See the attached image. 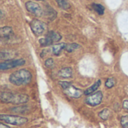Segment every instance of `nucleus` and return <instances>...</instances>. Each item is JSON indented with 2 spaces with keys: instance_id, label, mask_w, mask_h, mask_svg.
Here are the masks:
<instances>
[{
  "instance_id": "nucleus-1",
  "label": "nucleus",
  "mask_w": 128,
  "mask_h": 128,
  "mask_svg": "<svg viewBox=\"0 0 128 128\" xmlns=\"http://www.w3.org/2000/svg\"><path fill=\"white\" fill-rule=\"evenodd\" d=\"M32 76L30 71L26 69H20L12 73L9 76V81L11 84L17 86H26L32 80Z\"/></svg>"
},
{
  "instance_id": "nucleus-2",
  "label": "nucleus",
  "mask_w": 128,
  "mask_h": 128,
  "mask_svg": "<svg viewBox=\"0 0 128 128\" xmlns=\"http://www.w3.org/2000/svg\"><path fill=\"white\" fill-rule=\"evenodd\" d=\"M0 100L4 104H12L15 105L26 104L28 101L29 98L27 94L11 93L8 92H3L0 94Z\"/></svg>"
},
{
  "instance_id": "nucleus-3",
  "label": "nucleus",
  "mask_w": 128,
  "mask_h": 128,
  "mask_svg": "<svg viewBox=\"0 0 128 128\" xmlns=\"http://www.w3.org/2000/svg\"><path fill=\"white\" fill-rule=\"evenodd\" d=\"M0 120L4 122L7 124L15 125V126H21L28 122V118L25 117H21L18 116H11V115H1Z\"/></svg>"
},
{
  "instance_id": "nucleus-4",
  "label": "nucleus",
  "mask_w": 128,
  "mask_h": 128,
  "mask_svg": "<svg viewBox=\"0 0 128 128\" xmlns=\"http://www.w3.org/2000/svg\"><path fill=\"white\" fill-rule=\"evenodd\" d=\"M62 39V35L54 31H50L47 32L46 35L44 38H40L39 40V44L40 46H46L52 44L53 43L58 42Z\"/></svg>"
},
{
  "instance_id": "nucleus-5",
  "label": "nucleus",
  "mask_w": 128,
  "mask_h": 128,
  "mask_svg": "<svg viewBox=\"0 0 128 128\" xmlns=\"http://www.w3.org/2000/svg\"><path fill=\"white\" fill-rule=\"evenodd\" d=\"M30 28L32 31V32L36 35V36H40L46 30V24L44 23V22L38 20H33L30 22Z\"/></svg>"
},
{
  "instance_id": "nucleus-6",
  "label": "nucleus",
  "mask_w": 128,
  "mask_h": 128,
  "mask_svg": "<svg viewBox=\"0 0 128 128\" xmlns=\"http://www.w3.org/2000/svg\"><path fill=\"white\" fill-rule=\"evenodd\" d=\"M26 64V60L23 58H20L16 60H6L4 62H2L0 64V69L2 70H9L11 68H14L18 66H22Z\"/></svg>"
},
{
  "instance_id": "nucleus-7",
  "label": "nucleus",
  "mask_w": 128,
  "mask_h": 128,
  "mask_svg": "<svg viewBox=\"0 0 128 128\" xmlns=\"http://www.w3.org/2000/svg\"><path fill=\"white\" fill-rule=\"evenodd\" d=\"M64 92L66 95H68V97L71 98H80L82 96V94H84V92L80 88H76L75 86H74L71 83H70L66 88H64Z\"/></svg>"
},
{
  "instance_id": "nucleus-8",
  "label": "nucleus",
  "mask_w": 128,
  "mask_h": 128,
  "mask_svg": "<svg viewBox=\"0 0 128 128\" xmlns=\"http://www.w3.org/2000/svg\"><path fill=\"white\" fill-rule=\"evenodd\" d=\"M103 100V93L100 91L96 92L93 94L88 96L86 99V103L92 106H96L101 104Z\"/></svg>"
},
{
  "instance_id": "nucleus-9",
  "label": "nucleus",
  "mask_w": 128,
  "mask_h": 128,
  "mask_svg": "<svg viewBox=\"0 0 128 128\" xmlns=\"http://www.w3.org/2000/svg\"><path fill=\"white\" fill-rule=\"evenodd\" d=\"M26 8L27 10L32 14L35 15L36 16H41L44 14L43 10L41 7L36 2H32V1H28L26 2Z\"/></svg>"
},
{
  "instance_id": "nucleus-10",
  "label": "nucleus",
  "mask_w": 128,
  "mask_h": 128,
  "mask_svg": "<svg viewBox=\"0 0 128 128\" xmlns=\"http://www.w3.org/2000/svg\"><path fill=\"white\" fill-rule=\"evenodd\" d=\"M0 36L2 38H10L13 36V29L10 26H4L0 28Z\"/></svg>"
},
{
  "instance_id": "nucleus-11",
  "label": "nucleus",
  "mask_w": 128,
  "mask_h": 128,
  "mask_svg": "<svg viewBox=\"0 0 128 128\" xmlns=\"http://www.w3.org/2000/svg\"><path fill=\"white\" fill-rule=\"evenodd\" d=\"M58 76L62 78H70L73 76V70L70 67L63 68L58 71Z\"/></svg>"
},
{
  "instance_id": "nucleus-12",
  "label": "nucleus",
  "mask_w": 128,
  "mask_h": 128,
  "mask_svg": "<svg viewBox=\"0 0 128 128\" xmlns=\"http://www.w3.org/2000/svg\"><path fill=\"white\" fill-rule=\"evenodd\" d=\"M45 15L46 16V17L50 20H54L56 18L57 16V12L50 5H46V10H45Z\"/></svg>"
},
{
  "instance_id": "nucleus-13",
  "label": "nucleus",
  "mask_w": 128,
  "mask_h": 128,
  "mask_svg": "<svg viewBox=\"0 0 128 128\" xmlns=\"http://www.w3.org/2000/svg\"><path fill=\"white\" fill-rule=\"evenodd\" d=\"M16 53L14 51H9V50H6V51H1L0 52V58L2 60L3 59H6V60H10L12 58H14L16 56Z\"/></svg>"
},
{
  "instance_id": "nucleus-14",
  "label": "nucleus",
  "mask_w": 128,
  "mask_h": 128,
  "mask_svg": "<svg viewBox=\"0 0 128 128\" xmlns=\"http://www.w3.org/2000/svg\"><path fill=\"white\" fill-rule=\"evenodd\" d=\"M100 84H101V81H100V80H98L93 86H92L90 88H88L86 91H84V94L85 95H90L93 92H96V90H98V88L100 87Z\"/></svg>"
},
{
  "instance_id": "nucleus-15",
  "label": "nucleus",
  "mask_w": 128,
  "mask_h": 128,
  "mask_svg": "<svg viewBox=\"0 0 128 128\" xmlns=\"http://www.w3.org/2000/svg\"><path fill=\"white\" fill-rule=\"evenodd\" d=\"M65 46H66V44H64V43H61V44L54 45L52 46V53L55 56H59L61 52H62V50L65 48Z\"/></svg>"
},
{
  "instance_id": "nucleus-16",
  "label": "nucleus",
  "mask_w": 128,
  "mask_h": 128,
  "mask_svg": "<svg viewBox=\"0 0 128 128\" xmlns=\"http://www.w3.org/2000/svg\"><path fill=\"white\" fill-rule=\"evenodd\" d=\"M59 8L64 10H68L70 8V4L68 0H56Z\"/></svg>"
},
{
  "instance_id": "nucleus-17",
  "label": "nucleus",
  "mask_w": 128,
  "mask_h": 128,
  "mask_svg": "<svg viewBox=\"0 0 128 128\" xmlns=\"http://www.w3.org/2000/svg\"><path fill=\"white\" fill-rule=\"evenodd\" d=\"M92 8L93 9L99 14V15H103L105 11V8L104 5L100 4H97V3H93L92 4Z\"/></svg>"
},
{
  "instance_id": "nucleus-18",
  "label": "nucleus",
  "mask_w": 128,
  "mask_h": 128,
  "mask_svg": "<svg viewBox=\"0 0 128 128\" xmlns=\"http://www.w3.org/2000/svg\"><path fill=\"white\" fill-rule=\"evenodd\" d=\"M79 48H80V45H79L78 44H76V43H72V44H66L64 50L68 52H74V50H76Z\"/></svg>"
},
{
  "instance_id": "nucleus-19",
  "label": "nucleus",
  "mask_w": 128,
  "mask_h": 128,
  "mask_svg": "<svg viewBox=\"0 0 128 128\" xmlns=\"http://www.w3.org/2000/svg\"><path fill=\"white\" fill-rule=\"evenodd\" d=\"M28 110V107L27 106H22L18 107H14L10 109V111L16 113H25Z\"/></svg>"
},
{
  "instance_id": "nucleus-20",
  "label": "nucleus",
  "mask_w": 128,
  "mask_h": 128,
  "mask_svg": "<svg viewBox=\"0 0 128 128\" xmlns=\"http://www.w3.org/2000/svg\"><path fill=\"white\" fill-rule=\"evenodd\" d=\"M110 110L108 109H104L101 112H100L99 113V116L100 118L104 120V121H106L108 119V118L110 117Z\"/></svg>"
},
{
  "instance_id": "nucleus-21",
  "label": "nucleus",
  "mask_w": 128,
  "mask_h": 128,
  "mask_svg": "<svg viewBox=\"0 0 128 128\" xmlns=\"http://www.w3.org/2000/svg\"><path fill=\"white\" fill-rule=\"evenodd\" d=\"M116 83V80L115 78H109V79H107V80L106 81L105 86H106V88H112V87L115 86Z\"/></svg>"
},
{
  "instance_id": "nucleus-22",
  "label": "nucleus",
  "mask_w": 128,
  "mask_h": 128,
  "mask_svg": "<svg viewBox=\"0 0 128 128\" xmlns=\"http://www.w3.org/2000/svg\"><path fill=\"white\" fill-rule=\"evenodd\" d=\"M121 125L123 128H128V116H124L122 117Z\"/></svg>"
},
{
  "instance_id": "nucleus-23",
  "label": "nucleus",
  "mask_w": 128,
  "mask_h": 128,
  "mask_svg": "<svg viewBox=\"0 0 128 128\" xmlns=\"http://www.w3.org/2000/svg\"><path fill=\"white\" fill-rule=\"evenodd\" d=\"M54 64V60L52 58H50L46 60L45 62V66L46 68H52Z\"/></svg>"
},
{
  "instance_id": "nucleus-24",
  "label": "nucleus",
  "mask_w": 128,
  "mask_h": 128,
  "mask_svg": "<svg viewBox=\"0 0 128 128\" xmlns=\"http://www.w3.org/2000/svg\"><path fill=\"white\" fill-rule=\"evenodd\" d=\"M123 107L126 110H128V100H126L123 102Z\"/></svg>"
},
{
  "instance_id": "nucleus-25",
  "label": "nucleus",
  "mask_w": 128,
  "mask_h": 128,
  "mask_svg": "<svg viewBox=\"0 0 128 128\" xmlns=\"http://www.w3.org/2000/svg\"><path fill=\"white\" fill-rule=\"evenodd\" d=\"M0 128H10V127L7 126L6 124H4L3 123H1L0 124Z\"/></svg>"
},
{
  "instance_id": "nucleus-26",
  "label": "nucleus",
  "mask_w": 128,
  "mask_h": 128,
  "mask_svg": "<svg viewBox=\"0 0 128 128\" xmlns=\"http://www.w3.org/2000/svg\"><path fill=\"white\" fill-rule=\"evenodd\" d=\"M37 1H44V0H37Z\"/></svg>"
}]
</instances>
